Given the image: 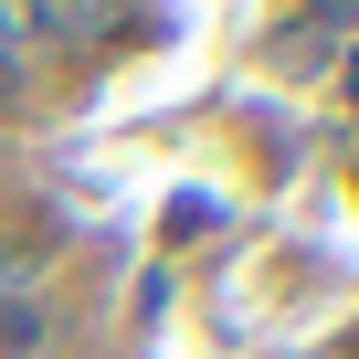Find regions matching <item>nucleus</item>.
<instances>
[{
	"label": "nucleus",
	"mask_w": 359,
	"mask_h": 359,
	"mask_svg": "<svg viewBox=\"0 0 359 359\" xmlns=\"http://www.w3.org/2000/svg\"><path fill=\"white\" fill-rule=\"evenodd\" d=\"M53 348V306L43 296H11V306H0V359H43Z\"/></svg>",
	"instance_id": "f257e3e1"
},
{
	"label": "nucleus",
	"mask_w": 359,
	"mask_h": 359,
	"mask_svg": "<svg viewBox=\"0 0 359 359\" xmlns=\"http://www.w3.org/2000/svg\"><path fill=\"white\" fill-rule=\"evenodd\" d=\"M11 296H43V275H32V254L0 243V306H11Z\"/></svg>",
	"instance_id": "f03ea898"
},
{
	"label": "nucleus",
	"mask_w": 359,
	"mask_h": 359,
	"mask_svg": "<svg viewBox=\"0 0 359 359\" xmlns=\"http://www.w3.org/2000/svg\"><path fill=\"white\" fill-rule=\"evenodd\" d=\"M0 32H11V22H0ZM11 85H22V64H11V53H0V106H11Z\"/></svg>",
	"instance_id": "7ed1b4c3"
}]
</instances>
